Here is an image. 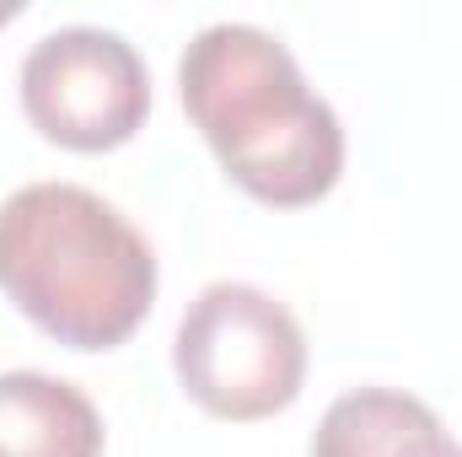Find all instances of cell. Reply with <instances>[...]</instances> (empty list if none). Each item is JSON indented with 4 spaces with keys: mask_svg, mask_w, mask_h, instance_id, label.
Wrapping results in <instances>:
<instances>
[{
    "mask_svg": "<svg viewBox=\"0 0 462 457\" xmlns=\"http://www.w3.org/2000/svg\"><path fill=\"white\" fill-rule=\"evenodd\" d=\"M22 108L32 129L70 151H114L151 114L140 49L114 27H54L22 60Z\"/></svg>",
    "mask_w": 462,
    "mask_h": 457,
    "instance_id": "4",
    "label": "cell"
},
{
    "mask_svg": "<svg viewBox=\"0 0 462 457\" xmlns=\"http://www.w3.org/2000/svg\"><path fill=\"white\" fill-rule=\"evenodd\" d=\"M0 457H103V415L65 377L0 371Z\"/></svg>",
    "mask_w": 462,
    "mask_h": 457,
    "instance_id": "6",
    "label": "cell"
},
{
    "mask_svg": "<svg viewBox=\"0 0 462 457\" xmlns=\"http://www.w3.org/2000/svg\"><path fill=\"white\" fill-rule=\"evenodd\" d=\"M312 457H462L441 415L403 387H355L312 431Z\"/></svg>",
    "mask_w": 462,
    "mask_h": 457,
    "instance_id": "5",
    "label": "cell"
},
{
    "mask_svg": "<svg viewBox=\"0 0 462 457\" xmlns=\"http://www.w3.org/2000/svg\"><path fill=\"white\" fill-rule=\"evenodd\" d=\"M0 16H11V5H0Z\"/></svg>",
    "mask_w": 462,
    "mask_h": 457,
    "instance_id": "7",
    "label": "cell"
},
{
    "mask_svg": "<svg viewBox=\"0 0 462 457\" xmlns=\"http://www.w3.org/2000/svg\"><path fill=\"white\" fill-rule=\"evenodd\" d=\"M0 291L49 340L108 350L156 302V253L97 189L22 183L0 200Z\"/></svg>",
    "mask_w": 462,
    "mask_h": 457,
    "instance_id": "2",
    "label": "cell"
},
{
    "mask_svg": "<svg viewBox=\"0 0 462 457\" xmlns=\"http://www.w3.org/2000/svg\"><path fill=\"white\" fill-rule=\"evenodd\" d=\"M172 366L183 393L221 420H269L307 382V334L263 285L216 280L178 318Z\"/></svg>",
    "mask_w": 462,
    "mask_h": 457,
    "instance_id": "3",
    "label": "cell"
},
{
    "mask_svg": "<svg viewBox=\"0 0 462 457\" xmlns=\"http://www.w3.org/2000/svg\"><path fill=\"white\" fill-rule=\"evenodd\" d=\"M178 92L236 189L296 210L345 173V124L318 98L296 54L253 22H210L178 60Z\"/></svg>",
    "mask_w": 462,
    "mask_h": 457,
    "instance_id": "1",
    "label": "cell"
}]
</instances>
